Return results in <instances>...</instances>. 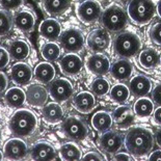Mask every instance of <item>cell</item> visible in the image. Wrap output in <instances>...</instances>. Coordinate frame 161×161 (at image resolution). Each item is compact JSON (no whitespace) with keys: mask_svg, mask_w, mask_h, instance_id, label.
<instances>
[{"mask_svg":"<svg viewBox=\"0 0 161 161\" xmlns=\"http://www.w3.org/2000/svg\"><path fill=\"white\" fill-rule=\"evenodd\" d=\"M61 46L69 53H78L84 47V36L80 29L69 28L61 32L59 36Z\"/></svg>","mask_w":161,"mask_h":161,"instance_id":"7","label":"cell"},{"mask_svg":"<svg viewBox=\"0 0 161 161\" xmlns=\"http://www.w3.org/2000/svg\"><path fill=\"white\" fill-rule=\"evenodd\" d=\"M82 159H84V160H103L104 157L101 156L100 154L97 152H88L85 154L84 156H82Z\"/></svg>","mask_w":161,"mask_h":161,"instance_id":"42","label":"cell"},{"mask_svg":"<svg viewBox=\"0 0 161 161\" xmlns=\"http://www.w3.org/2000/svg\"><path fill=\"white\" fill-rule=\"evenodd\" d=\"M87 47L92 52H103L109 47L110 44V36L107 30L103 28L95 29L88 35L87 40Z\"/></svg>","mask_w":161,"mask_h":161,"instance_id":"12","label":"cell"},{"mask_svg":"<svg viewBox=\"0 0 161 161\" xmlns=\"http://www.w3.org/2000/svg\"><path fill=\"white\" fill-rule=\"evenodd\" d=\"M142 48V40L132 31H122L114 41V50L116 55L129 58L139 52Z\"/></svg>","mask_w":161,"mask_h":161,"instance_id":"4","label":"cell"},{"mask_svg":"<svg viewBox=\"0 0 161 161\" xmlns=\"http://www.w3.org/2000/svg\"><path fill=\"white\" fill-rule=\"evenodd\" d=\"M14 27V18L5 9L0 8V37L8 36Z\"/></svg>","mask_w":161,"mask_h":161,"instance_id":"35","label":"cell"},{"mask_svg":"<svg viewBox=\"0 0 161 161\" xmlns=\"http://www.w3.org/2000/svg\"><path fill=\"white\" fill-rule=\"evenodd\" d=\"M133 111L138 118H149L154 112V103L147 97H139L133 106Z\"/></svg>","mask_w":161,"mask_h":161,"instance_id":"31","label":"cell"},{"mask_svg":"<svg viewBox=\"0 0 161 161\" xmlns=\"http://www.w3.org/2000/svg\"><path fill=\"white\" fill-rule=\"evenodd\" d=\"M112 124H114L112 115L107 111H97L92 118V125L99 132L103 133L105 131L110 130Z\"/></svg>","mask_w":161,"mask_h":161,"instance_id":"27","label":"cell"},{"mask_svg":"<svg viewBox=\"0 0 161 161\" xmlns=\"http://www.w3.org/2000/svg\"><path fill=\"white\" fill-rule=\"evenodd\" d=\"M8 52L13 59L22 61L30 55V46L24 40H15L9 43Z\"/></svg>","mask_w":161,"mask_h":161,"instance_id":"25","label":"cell"},{"mask_svg":"<svg viewBox=\"0 0 161 161\" xmlns=\"http://www.w3.org/2000/svg\"><path fill=\"white\" fill-rule=\"evenodd\" d=\"M128 14L119 5H109L101 14L100 22L106 30L112 32L122 31L128 24Z\"/></svg>","mask_w":161,"mask_h":161,"instance_id":"5","label":"cell"},{"mask_svg":"<svg viewBox=\"0 0 161 161\" xmlns=\"http://www.w3.org/2000/svg\"><path fill=\"white\" fill-rule=\"evenodd\" d=\"M23 1L24 0H0V5L4 9L12 11L20 8L23 4Z\"/></svg>","mask_w":161,"mask_h":161,"instance_id":"38","label":"cell"},{"mask_svg":"<svg viewBox=\"0 0 161 161\" xmlns=\"http://www.w3.org/2000/svg\"><path fill=\"white\" fill-rule=\"evenodd\" d=\"M33 76L41 83L47 84L50 83L55 77V68L49 61L40 63L33 70Z\"/></svg>","mask_w":161,"mask_h":161,"instance_id":"26","label":"cell"},{"mask_svg":"<svg viewBox=\"0 0 161 161\" xmlns=\"http://www.w3.org/2000/svg\"><path fill=\"white\" fill-rule=\"evenodd\" d=\"M56 150L50 142L40 140L30 149V156L35 160H53L56 158Z\"/></svg>","mask_w":161,"mask_h":161,"instance_id":"17","label":"cell"},{"mask_svg":"<svg viewBox=\"0 0 161 161\" xmlns=\"http://www.w3.org/2000/svg\"><path fill=\"white\" fill-rule=\"evenodd\" d=\"M114 159L115 160H132L133 158L130 156V154L128 153H124V152H118L114 154Z\"/></svg>","mask_w":161,"mask_h":161,"instance_id":"43","label":"cell"},{"mask_svg":"<svg viewBox=\"0 0 161 161\" xmlns=\"http://www.w3.org/2000/svg\"><path fill=\"white\" fill-rule=\"evenodd\" d=\"M61 128L67 137L77 142L85 139L88 135V128L86 124L81 119L74 115L68 116L64 121Z\"/></svg>","mask_w":161,"mask_h":161,"instance_id":"6","label":"cell"},{"mask_svg":"<svg viewBox=\"0 0 161 161\" xmlns=\"http://www.w3.org/2000/svg\"><path fill=\"white\" fill-rule=\"evenodd\" d=\"M14 25L24 32H31L36 26V17L32 12L23 9L14 17Z\"/></svg>","mask_w":161,"mask_h":161,"instance_id":"22","label":"cell"},{"mask_svg":"<svg viewBox=\"0 0 161 161\" xmlns=\"http://www.w3.org/2000/svg\"><path fill=\"white\" fill-rule=\"evenodd\" d=\"M160 64H161V55H160Z\"/></svg>","mask_w":161,"mask_h":161,"instance_id":"50","label":"cell"},{"mask_svg":"<svg viewBox=\"0 0 161 161\" xmlns=\"http://www.w3.org/2000/svg\"><path fill=\"white\" fill-rule=\"evenodd\" d=\"M150 160H157V161H161V150H156L150 154L149 156Z\"/></svg>","mask_w":161,"mask_h":161,"instance_id":"45","label":"cell"},{"mask_svg":"<svg viewBox=\"0 0 161 161\" xmlns=\"http://www.w3.org/2000/svg\"><path fill=\"white\" fill-rule=\"evenodd\" d=\"M155 140L160 148H161V128H159L155 133Z\"/></svg>","mask_w":161,"mask_h":161,"instance_id":"46","label":"cell"},{"mask_svg":"<svg viewBox=\"0 0 161 161\" xmlns=\"http://www.w3.org/2000/svg\"><path fill=\"white\" fill-rule=\"evenodd\" d=\"M33 72L29 64L22 61L16 63L11 69L12 80L17 85H26L32 79Z\"/></svg>","mask_w":161,"mask_h":161,"instance_id":"16","label":"cell"},{"mask_svg":"<svg viewBox=\"0 0 161 161\" xmlns=\"http://www.w3.org/2000/svg\"><path fill=\"white\" fill-rule=\"evenodd\" d=\"M112 119L119 129H127L134 122V111L128 106H119L112 112Z\"/></svg>","mask_w":161,"mask_h":161,"instance_id":"20","label":"cell"},{"mask_svg":"<svg viewBox=\"0 0 161 161\" xmlns=\"http://www.w3.org/2000/svg\"><path fill=\"white\" fill-rule=\"evenodd\" d=\"M126 12L136 25H147L155 16L156 3L154 0H129Z\"/></svg>","mask_w":161,"mask_h":161,"instance_id":"3","label":"cell"},{"mask_svg":"<svg viewBox=\"0 0 161 161\" xmlns=\"http://www.w3.org/2000/svg\"><path fill=\"white\" fill-rule=\"evenodd\" d=\"M150 39L156 45L161 46V22H158L151 27L150 29Z\"/></svg>","mask_w":161,"mask_h":161,"instance_id":"37","label":"cell"},{"mask_svg":"<svg viewBox=\"0 0 161 161\" xmlns=\"http://www.w3.org/2000/svg\"><path fill=\"white\" fill-rule=\"evenodd\" d=\"M129 88L135 97H146L152 91V81L145 75H136L130 79Z\"/></svg>","mask_w":161,"mask_h":161,"instance_id":"19","label":"cell"},{"mask_svg":"<svg viewBox=\"0 0 161 161\" xmlns=\"http://www.w3.org/2000/svg\"><path fill=\"white\" fill-rule=\"evenodd\" d=\"M37 126V116L26 108L16 110L8 122L11 132L18 137H28L36 131Z\"/></svg>","mask_w":161,"mask_h":161,"instance_id":"2","label":"cell"},{"mask_svg":"<svg viewBox=\"0 0 161 161\" xmlns=\"http://www.w3.org/2000/svg\"><path fill=\"white\" fill-rule=\"evenodd\" d=\"M3 154L9 160H20L25 158L28 154V147L21 137L11 138L4 143Z\"/></svg>","mask_w":161,"mask_h":161,"instance_id":"10","label":"cell"},{"mask_svg":"<svg viewBox=\"0 0 161 161\" xmlns=\"http://www.w3.org/2000/svg\"><path fill=\"white\" fill-rule=\"evenodd\" d=\"M130 95H131V92H130L129 86H127L124 83L115 84L109 91V96H110L111 100L119 104L128 101Z\"/></svg>","mask_w":161,"mask_h":161,"instance_id":"33","label":"cell"},{"mask_svg":"<svg viewBox=\"0 0 161 161\" xmlns=\"http://www.w3.org/2000/svg\"><path fill=\"white\" fill-rule=\"evenodd\" d=\"M60 71L66 76L74 77L80 74L83 68V61L76 53H68L58 61Z\"/></svg>","mask_w":161,"mask_h":161,"instance_id":"11","label":"cell"},{"mask_svg":"<svg viewBox=\"0 0 161 161\" xmlns=\"http://www.w3.org/2000/svg\"><path fill=\"white\" fill-rule=\"evenodd\" d=\"M40 51L44 59L49 61V63L50 61H56L58 58L60 57V54H61L59 45H57L53 41L43 44V45L41 46Z\"/></svg>","mask_w":161,"mask_h":161,"instance_id":"34","label":"cell"},{"mask_svg":"<svg viewBox=\"0 0 161 161\" xmlns=\"http://www.w3.org/2000/svg\"><path fill=\"white\" fill-rule=\"evenodd\" d=\"M73 84L66 78L53 79L49 84L50 97L58 103H64V102L70 100V98L73 96Z\"/></svg>","mask_w":161,"mask_h":161,"instance_id":"8","label":"cell"},{"mask_svg":"<svg viewBox=\"0 0 161 161\" xmlns=\"http://www.w3.org/2000/svg\"><path fill=\"white\" fill-rule=\"evenodd\" d=\"M124 145L131 155L143 157L153 150V147L155 145V135L146 127H133L127 132Z\"/></svg>","mask_w":161,"mask_h":161,"instance_id":"1","label":"cell"},{"mask_svg":"<svg viewBox=\"0 0 161 161\" xmlns=\"http://www.w3.org/2000/svg\"><path fill=\"white\" fill-rule=\"evenodd\" d=\"M74 1H79V2H81V1H84V0H74Z\"/></svg>","mask_w":161,"mask_h":161,"instance_id":"49","label":"cell"},{"mask_svg":"<svg viewBox=\"0 0 161 161\" xmlns=\"http://www.w3.org/2000/svg\"><path fill=\"white\" fill-rule=\"evenodd\" d=\"M4 101L6 105L9 106V107H21L26 102V92L18 86L11 87L5 92Z\"/></svg>","mask_w":161,"mask_h":161,"instance_id":"28","label":"cell"},{"mask_svg":"<svg viewBox=\"0 0 161 161\" xmlns=\"http://www.w3.org/2000/svg\"><path fill=\"white\" fill-rule=\"evenodd\" d=\"M102 8L97 0H84L76 8V15L81 22L91 24L98 21L101 17Z\"/></svg>","mask_w":161,"mask_h":161,"instance_id":"9","label":"cell"},{"mask_svg":"<svg viewBox=\"0 0 161 161\" xmlns=\"http://www.w3.org/2000/svg\"><path fill=\"white\" fill-rule=\"evenodd\" d=\"M99 145L106 153L115 154L119 152L123 146L122 135L115 131H110V130L105 131L99 138Z\"/></svg>","mask_w":161,"mask_h":161,"instance_id":"15","label":"cell"},{"mask_svg":"<svg viewBox=\"0 0 161 161\" xmlns=\"http://www.w3.org/2000/svg\"><path fill=\"white\" fill-rule=\"evenodd\" d=\"M49 92L42 84L32 83L27 87L26 102L33 107H42L48 101Z\"/></svg>","mask_w":161,"mask_h":161,"instance_id":"13","label":"cell"},{"mask_svg":"<svg viewBox=\"0 0 161 161\" xmlns=\"http://www.w3.org/2000/svg\"><path fill=\"white\" fill-rule=\"evenodd\" d=\"M91 91L92 94L102 97V96L107 95L110 91V83L107 79L103 77L96 78L91 84Z\"/></svg>","mask_w":161,"mask_h":161,"instance_id":"36","label":"cell"},{"mask_svg":"<svg viewBox=\"0 0 161 161\" xmlns=\"http://www.w3.org/2000/svg\"><path fill=\"white\" fill-rule=\"evenodd\" d=\"M8 76L5 75V73L0 71V95H1L3 92H5V90L8 88Z\"/></svg>","mask_w":161,"mask_h":161,"instance_id":"41","label":"cell"},{"mask_svg":"<svg viewBox=\"0 0 161 161\" xmlns=\"http://www.w3.org/2000/svg\"><path fill=\"white\" fill-rule=\"evenodd\" d=\"M9 60H11L9 52L5 48L0 47V70H3L4 68L8 67Z\"/></svg>","mask_w":161,"mask_h":161,"instance_id":"39","label":"cell"},{"mask_svg":"<svg viewBox=\"0 0 161 161\" xmlns=\"http://www.w3.org/2000/svg\"><path fill=\"white\" fill-rule=\"evenodd\" d=\"M133 71V67L128 59H118L111 64L110 74L115 80H125L130 78Z\"/></svg>","mask_w":161,"mask_h":161,"instance_id":"24","label":"cell"},{"mask_svg":"<svg viewBox=\"0 0 161 161\" xmlns=\"http://www.w3.org/2000/svg\"><path fill=\"white\" fill-rule=\"evenodd\" d=\"M153 119L157 125L161 126V106H158V108L155 109L153 112Z\"/></svg>","mask_w":161,"mask_h":161,"instance_id":"44","label":"cell"},{"mask_svg":"<svg viewBox=\"0 0 161 161\" xmlns=\"http://www.w3.org/2000/svg\"><path fill=\"white\" fill-rule=\"evenodd\" d=\"M156 13L158 14L159 18L161 19V0H159V1L156 3Z\"/></svg>","mask_w":161,"mask_h":161,"instance_id":"47","label":"cell"},{"mask_svg":"<svg viewBox=\"0 0 161 161\" xmlns=\"http://www.w3.org/2000/svg\"><path fill=\"white\" fill-rule=\"evenodd\" d=\"M70 0H43L44 9L52 16L63 15L70 8Z\"/></svg>","mask_w":161,"mask_h":161,"instance_id":"30","label":"cell"},{"mask_svg":"<svg viewBox=\"0 0 161 161\" xmlns=\"http://www.w3.org/2000/svg\"><path fill=\"white\" fill-rule=\"evenodd\" d=\"M152 100L155 104L161 106V83L154 87L152 92Z\"/></svg>","mask_w":161,"mask_h":161,"instance_id":"40","label":"cell"},{"mask_svg":"<svg viewBox=\"0 0 161 161\" xmlns=\"http://www.w3.org/2000/svg\"><path fill=\"white\" fill-rule=\"evenodd\" d=\"M59 157L63 160H80L82 159V151L75 142H66L59 149Z\"/></svg>","mask_w":161,"mask_h":161,"instance_id":"32","label":"cell"},{"mask_svg":"<svg viewBox=\"0 0 161 161\" xmlns=\"http://www.w3.org/2000/svg\"><path fill=\"white\" fill-rule=\"evenodd\" d=\"M110 60L104 54L95 53L87 57L86 68L91 73L95 75H103L107 74L110 71Z\"/></svg>","mask_w":161,"mask_h":161,"instance_id":"14","label":"cell"},{"mask_svg":"<svg viewBox=\"0 0 161 161\" xmlns=\"http://www.w3.org/2000/svg\"><path fill=\"white\" fill-rule=\"evenodd\" d=\"M64 108L58 102H51V103H46L42 109V115L45 122L49 124H57L61 122L64 119Z\"/></svg>","mask_w":161,"mask_h":161,"instance_id":"23","label":"cell"},{"mask_svg":"<svg viewBox=\"0 0 161 161\" xmlns=\"http://www.w3.org/2000/svg\"><path fill=\"white\" fill-rule=\"evenodd\" d=\"M39 32L45 39L49 41H56L61 35V26L59 22L54 18L45 19L39 26Z\"/></svg>","mask_w":161,"mask_h":161,"instance_id":"21","label":"cell"},{"mask_svg":"<svg viewBox=\"0 0 161 161\" xmlns=\"http://www.w3.org/2000/svg\"><path fill=\"white\" fill-rule=\"evenodd\" d=\"M97 101L92 92H80L73 98V106L80 114H90L96 107Z\"/></svg>","mask_w":161,"mask_h":161,"instance_id":"18","label":"cell"},{"mask_svg":"<svg viewBox=\"0 0 161 161\" xmlns=\"http://www.w3.org/2000/svg\"><path fill=\"white\" fill-rule=\"evenodd\" d=\"M138 61L140 66L145 69H154L160 63V55L155 49L152 48H147L139 53Z\"/></svg>","mask_w":161,"mask_h":161,"instance_id":"29","label":"cell"},{"mask_svg":"<svg viewBox=\"0 0 161 161\" xmlns=\"http://www.w3.org/2000/svg\"><path fill=\"white\" fill-rule=\"evenodd\" d=\"M3 158H4V154H3L2 151L0 150V160H2Z\"/></svg>","mask_w":161,"mask_h":161,"instance_id":"48","label":"cell"}]
</instances>
